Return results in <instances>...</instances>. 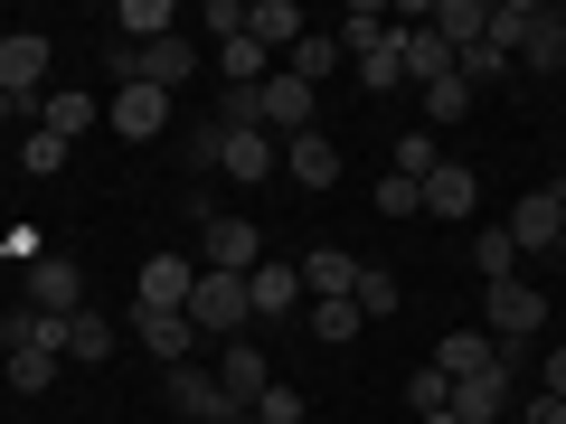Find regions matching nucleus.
<instances>
[{
  "mask_svg": "<svg viewBox=\"0 0 566 424\" xmlns=\"http://www.w3.org/2000/svg\"><path fill=\"white\" fill-rule=\"evenodd\" d=\"M283 180H293V189H331V180H340V141H331V132L283 141Z\"/></svg>",
  "mask_w": 566,
  "mask_h": 424,
  "instance_id": "nucleus-13",
  "label": "nucleus"
},
{
  "mask_svg": "<svg viewBox=\"0 0 566 424\" xmlns=\"http://www.w3.org/2000/svg\"><path fill=\"white\" fill-rule=\"evenodd\" d=\"M359 85H368V95H397V85H406V47H397V29H387V39L359 57Z\"/></svg>",
  "mask_w": 566,
  "mask_h": 424,
  "instance_id": "nucleus-30",
  "label": "nucleus"
},
{
  "mask_svg": "<svg viewBox=\"0 0 566 424\" xmlns=\"http://www.w3.org/2000/svg\"><path fill=\"white\" fill-rule=\"evenodd\" d=\"M245 321H255V303H245V274H208L189 283V330H227V340H245Z\"/></svg>",
  "mask_w": 566,
  "mask_h": 424,
  "instance_id": "nucleus-3",
  "label": "nucleus"
},
{
  "mask_svg": "<svg viewBox=\"0 0 566 424\" xmlns=\"http://www.w3.org/2000/svg\"><path fill=\"white\" fill-rule=\"evenodd\" d=\"M520 57L538 66V76H557V66H566V10H538V29H528Z\"/></svg>",
  "mask_w": 566,
  "mask_h": 424,
  "instance_id": "nucleus-31",
  "label": "nucleus"
},
{
  "mask_svg": "<svg viewBox=\"0 0 566 424\" xmlns=\"http://www.w3.org/2000/svg\"><path fill=\"white\" fill-rule=\"evenodd\" d=\"M104 123H114V132L123 141H151V132H161V123H170V95H161V85H114V95H104Z\"/></svg>",
  "mask_w": 566,
  "mask_h": 424,
  "instance_id": "nucleus-6",
  "label": "nucleus"
},
{
  "mask_svg": "<svg viewBox=\"0 0 566 424\" xmlns=\"http://www.w3.org/2000/svg\"><path fill=\"white\" fill-rule=\"evenodd\" d=\"M245 39L274 47V57H293V39H303V10H293V0H245Z\"/></svg>",
  "mask_w": 566,
  "mask_h": 424,
  "instance_id": "nucleus-21",
  "label": "nucleus"
},
{
  "mask_svg": "<svg viewBox=\"0 0 566 424\" xmlns=\"http://www.w3.org/2000/svg\"><path fill=\"white\" fill-rule=\"evenodd\" d=\"M133 76H142V85H161V95H180V85L199 76V39H161V47H142Z\"/></svg>",
  "mask_w": 566,
  "mask_h": 424,
  "instance_id": "nucleus-15",
  "label": "nucleus"
},
{
  "mask_svg": "<svg viewBox=\"0 0 566 424\" xmlns=\"http://www.w3.org/2000/svg\"><path fill=\"white\" fill-rule=\"evenodd\" d=\"M397 47H406V76H416V85H444L453 76V47L434 39V29H397Z\"/></svg>",
  "mask_w": 566,
  "mask_h": 424,
  "instance_id": "nucleus-27",
  "label": "nucleus"
},
{
  "mask_svg": "<svg viewBox=\"0 0 566 424\" xmlns=\"http://www.w3.org/2000/svg\"><path fill=\"white\" fill-rule=\"evenodd\" d=\"M538 396H566V340H557V349L538 359Z\"/></svg>",
  "mask_w": 566,
  "mask_h": 424,
  "instance_id": "nucleus-42",
  "label": "nucleus"
},
{
  "mask_svg": "<svg viewBox=\"0 0 566 424\" xmlns=\"http://www.w3.org/2000/svg\"><path fill=\"white\" fill-rule=\"evenodd\" d=\"M303 293H312V303H349V293H359V255L312 245V255H303Z\"/></svg>",
  "mask_w": 566,
  "mask_h": 424,
  "instance_id": "nucleus-14",
  "label": "nucleus"
},
{
  "mask_svg": "<svg viewBox=\"0 0 566 424\" xmlns=\"http://www.w3.org/2000/svg\"><path fill=\"white\" fill-rule=\"evenodd\" d=\"M245 415H255V424H303V386H283V378H274L255 405H245Z\"/></svg>",
  "mask_w": 566,
  "mask_h": 424,
  "instance_id": "nucleus-34",
  "label": "nucleus"
},
{
  "mask_svg": "<svg viewBox=\"0 0 566 424\" xmlns=\"http://www.w3.org/2000/svg\"><path fill=\"white\" fill-rule=\"evenodd\" d=\"M331 66H340V39H331V29H303V39H293V57H283V76H303L312 95H322Z\"/></svg>",
  "mask_w": 566,
  "mask_h": 424,
  "instance_id": "nucleus-25",
  "label": "nucleus"
},
{
  "mask_svg": "<svg viewBox=\"0 0 566 424\" xmlns=\"http://www.w3.org/2000/svg\"><path fill=\"white\" fill-rule=\"evenodd\" d=\"M312 340H359V303H312Z\"/></svg>",
  "mask_w": 566,
  "mask_h": 424,
  "instance_id": "nucleus-35",
  "label": "nucleus"
},
{
  "mask_svg": "<svg viewBox=\"0 0 566 424\" xmlns=\"http://www.w3.org/2000/svg\"><path fill=\"white\" fill-rule=\"evenodd\" d=\"M501 66H510V47H491V39H482V47H463V57H453V76H463L472 95H482V85L501 76Z\"/></svg>",
  "mask_w": 566,
  "mask_h": 424,
  "instance_id": "nucleus-36",
  "label": "nucleus"
},
{
  "mask_svg": "<svg viewBox=\"0 0 566 424\" xmlns=\"http://www.w3.org/2000/svg\"><path fill=\"white\" fill-rule=\"evenodd\" d=\"M218 66H227V95H255V85L274 76V47H255V39H227V47H218Z\"/></svg>",
  "mask_w": 566,
  "mask_h": 424,
  "instance_id": "nucleus-28",
  "label": "nucleus"
},
{
  "mask_svg": "<svg viewBox=\"0 0 566 424\" xmlns=\"http://www.w3.org/2000/svg\"><path fill=\"white\" fill-rule=\"evenodd\" d=\"M434 368H444V378H482V368H501V340H491V330H444V340H434Z\"/></svg>",
  "mask_w": 566,
  "mask_h": 424,
  "instance_id": "nucleus-20",
  "label": "nucleus"
},
{
  "mask_svg": "<svg viewBox=\"0 0 566 424\" xmlns=\"http://www.w3.org/2000/svg\"><path fill=\"white\" fill-rule=\"evenodd\" d=\"M453 415L463 424H501L510 415V359L482 368V378H453Z\"/></svg>",
  "mask_w": 566,
  "mask_h": 424,
  "instance_id": "nucleus-12",
  "label": "nucleus"
},
{
  "mask_svg": "<svg viewBox=\"0 0 566 424\" xmlns=\"http://www.w3.org/2000/svg\"><path fill=\"white\" fill-rule=\"evenodd\" d=\"M114 29H123L133 47H161V39H180V10H170V0H123Z\"/></svg>",
  "mask_w": 566,
  "mask_h": 424,
  "instance_id": "nucleus-24",
  "label": "nucleus"
},
{
  "mask_svg": "<svg viewBox=\"0 0 566 424\" xmlns=\"http://www.w3.org/2000/svg\"><path fill=\"white\" fill-rule=\"evenodd\" d=\"M557 255H566V226H557Z\"/></svg>",
  "mask_w": 566,
  "mask_h": 424,
  "instance_id": "nucleus-46",
  "label": "nucleus"
},
{
  "mask_svg": "<svg viewBox=\"0 0 566 424\" xmlns=\"http://www.w3.org/2000/svg\"><path fill=\"white\" fill-rule=\"evenodd\" d=\"M482 330L501 340V359H510L520 340H538V330H547V293H538V283H520V274L491 283V293H482Z\"/></svg>",
  "mask_w": 566,
  "mask_h": 424,
  "instance_id": "nucleus-1",
  "label": "nucleus"
},
{
  "mask_svg": "<svg viewBox=\"0 0 566 424\" xmlns=\"http://www.w3.org/2000/svg\"><path fill=\"white\" fill-rule=\"evenodd\" d=\"M255 132H274V141H303V132H322V95H312L303 76H264L255 85Z\"/></svg>",
  "mask_w": 566,
  "mask_h": 424,
  "instance_id": "nucleus-2",
  "label": "nucleus"
},
{
  "mask_svg": "<svg viewBox=\"0 0 566 424\" xmlns=\"http://www.w3.org/2000/svg\"><path fill=\"white\" fill-rule=\"evenodd\" d=\"M218 386H227L237 405H255L264 386H274V368H264V349H255V340H227V359H218Z\"/></svg>",
  "mask_w": 566,
  "mask_h": 424,
  "instance_id": "nucleus-22",
  "label": "nucleus"
},
{
  "mask_svg": "<svg viewBox=\"0 0 566 424\" xmlns=\"http://www.w3.org/2000/svg\"><path fill=\"white\" fill-rule=\"evenodd\" d=\"M434 39L463 57V47H482L491 39V0H434Z\"/></svg>",
  "mask_w": 566,
  "mask_h": 424,
  "instance_id": "nucleus-23",
  "label": "nucleus"
},
{
  "mask_svg": "<svg viewBox=\"0 0 566 424\" xmlns=\"http://www.w3.org/2000/svg\"><path fill=\"white\" fill-rule=\"evenodd\" d=\"M0 95H10V104H39L48 95V39H39V29H10V39H0Z\"/></svg>",
  "mask_w": 566,
  "mask_h": 424,
  "instance_id": "nucleus-5",
  "label": "nucleus"
},
{
  "mask_svg": "<svg viewBox=\"0 0 566 424\" xmlns=\"http://www.w3.org/2000/svg\"><path fill=\"white\" fill-rule=\"evenodd\" d=\"M406 405H416V415H444V405H453V378H444V368H416V378H406Z\"/></svg>",
  "mask_w": 566,
  "mask_h": 424,
  "instance_id": "nucleus-33",
  "label": "nucleus"
},
{
  "mask_svg": "<svg viewBox=\"0 0 566 424\" xmlns=\"http://www.w3.org/2000/svg\"><path fill=\"white\" fill-rule=\"evenodd\" d=\"M161 396L180 405L189 424H237V415H245V405H237V396H227V386H218V368H199V359L161 368Z\"/></svg>",
  "mask_w": 566,
  "mask_h": 424,
  "instance_id": "nucleus-4",
  "label": "nucleus"
},
{
  "mask_svg": "<svg viewBox=\"0 0 566 424\" xmlns=\"http://www.w3.org/2000/svg\"><path fill=\"white\" fill-rule=\"evenodd\" d=\"M520 424H566V396H528V405H520Z\"/></svg>",
  "mask_w": 566,
  "mask_h": 424,
  "instance_id": "nucleus-43",
  "label": "nucleus"
},
{
  "mask_svg": "<svg viewBox=\"0 0 566 424\" xmlns=\"http://www.w3.org/2000/svg\"><path fill=\"white\" fill-rule=\"evenodd\" d=\"M245 303H255V321H293V311H303V264L264 255L255 274H245Z\"/></svg>",
  "mask_w": 566,
  "mask_h": 424,
  "instance_id": "nucleus-9",
  "label": "nucleus"
},
{
  "mask_svg": "<svg viewBox=\"0 0 566 424\" xmlns=\"http://www.w3.org/2000/svg\"><path fill=\"white\" fill-rule=\"evenodd\" d=\"M57 349H66L76 368H104V359H114V321H104L95 303H85V311H66V321H57Z\"/></svg>",
  "mask_w": 566,
  "mask_h": 424,
  "instance_id": "nucleus-16",
  "label": "nucleus"
},
{
  "mask_svg": "<svg viewBox=\"0 0 566 424\" xmlns=\"http://www.w3.org/2000/svg\"><path fill=\"white\" fill-rule=\"evenodd\" d=\"M264 264V236L245 218H208V274H255Z\"/></svg>",
  "mask_w": 566,
  "mask_h": 424,
  "instance_id": "nucleus-11",
  "label": "nucleus"
},
{
  "mask_svg": "<svg viewBox=\"0 0 566 424\" xmlns=\"http://www.w3.org/2000/svg\"><path fill=\"white\" fill-rule=\"evenodd\" d=\"M57 161H66V141H57V132H29V151H20V170H29V180H48Z\"/></svg>",
  "mask_w": 566,
  "mask_h": 424,
  "instance_id": "nucleus-40",
  "label": "nucleus"
},
{
  "mask_svg": "<svg viewBox=\"0 0 566 424\" xmlns=\"http://www.w3.org/2000/svg\"><path fill=\"white\" fill-rule=\"evenodd\" d=\"M189 283H199V264L151 255V264H142V311H189Z\"/></svg>",
  "mask_w": 566,
  "mask_h": 424,
  "instance_id": "nucleus-17",
  "label": "nucleus"
},
{
  "mask_svg": "<svg viewBox=\"0 0 566 424\" xmlns=\"http://www.w3.org/2000/svg\"><path fill=\"white\" fill-rule=\"evenodd\" d=\"M218 170H227V180H274L283 141L274 132H218Z\"/></svg>",
  "mask_w": 566,
  "mask_h": 424,
  "instance_id": "nucleus-10",
  "label": "nucleus"
},
{
  "mask_svg": "<svg viewBox=\"0 0 566 424\" xmlns=\"http://www.w3.org/2000/svg\"><path fill=\"white\" fill-rule=\"evenodd\" d=\"M29 114H39V132H57V141H76L85 123H104V104H95V95H39V104H29Z\"/></svg>",
  "mask_w": 566,
  "mask_h": 424,
  "instance_id": "nucleus-26",
  "label": "nucleus"
},
{
  "mask_svg": "<svg viewBox=\"0 0 566 424\" xmlns=\"http://www.w3.org/2000/svg\"><path fill=\"white\" fill-rule=\"evenodd\" d=\"M424 114H434V123H463V114H472V85H463V76L424 85Z\"/></svg>",
  "mask_w": 566,
  "mask_h": 424,
  "instance_id": "nucleus-38",
  "label": "nucleus"
},
{
  "mask_svg": "<svg viewBox=\"0 0 566 424\" xmlns=\"http://www.w3.org/2000/svg\"><path fill=\"white\" fill-rule=\"evenodd\" d=\"M472 264H482V283H510V264H520V245H510V226H491V236H472Z\"/></svg>",
  "mask_w": 566,
  "mask_h": 424,
  "instance_id": "nucleus-32",
  "label": "nucleus"
},
{
  "mask_svg": "<svg viewBox=\"0 0 566 424\" xmlns=\"http://www.w3.org/2000/svg\"><path fill=\"white\" fill-rule=\"evenodd\" d=\"M349 303H359V321H387V311L406 303V283L387 274V264H359V293H349Z\"/></svg>",
  "mask_w": 566,
  "mask_h": 424,
  "instance_id": "nucleus-29",
  "label": "nucleus"
},
{
  "mask_svg": "<svg viewBox=\"0 0 566 424\" xmlns=\"http://www.w3.org/2000/svg\"><path fill=\"white\" fill-rule=\"evenodd\" d=\"M557 199H566V180H557Z\"/></svg>",
  "mask_w": 566,
  "mask_h": 424,
  "instance_id": "nucleus-47",
  "label": "nucleus"
},
{
  "mask_svg": "<svg viewBox=\"0 0 566 424\" xmlns=\"http://www.w3.org/2000/svg\"><path fill=\"white\" fill-rule=\"evenodd\" d=\"M10 114H20V104H10V95H0V123H10Z\"/></svg>",
  "mask_w": 566,
  "mask_h": 424,
  "instance_id": "nucleus-45",
  "label": "nucleus"
},
{
  "mask_svg": "<svg viewBox=\"0 0 566 424\" xmlns=\"http://www.w3.org/2000/svg\"><path fill=\"white\" fill-rule=\"evenodd\" d=\"M424 208H434V218H472V208H482V170L434 161V180H424Z\"/></svg>",
  "mask_w": 566,
  "mask_h": 424,
  "instance_id": "nucleus-18",
  "label": "nucleus"
},
{
  "mask_svg": "<svg viewBox=\"0 0 566 424\" xmlns=\"http://www.w3.org/2000/svg\"><path fill=\"white\" fill-rule=\"evenodd\" d=\"M29 311H48V321L85 311V274H76L66 255H29Z\"/></svg>",
  "mask_w": 566,
  "mask_h": 424,
  "instance_id": "nucleus-7",
  "label": "nucleus"
},
{
  "mask_svg": "<svg viewBox=\"0 0 566 424\" xmlns=\"http://www.w3.org/2000/svg\"><path fill=\"white\" fill-rule=\"evenodd\" d=\"M416 208H424V180L387 170V180H378V218H416Z\"/></svg>",
  "mask_w": 566,
  "mask_h": 424,
  "instance_id": "nucleus-37",
  "label": "nucleus"
},
{
  "mask_svg": "<svg viewBox=\"0 0 566 424\" xmlns=\"http://www.w3.org/2000/svg\"><path fill=\"white\" fill-rule=\"evenodd\" d=\"M133 340L151 349V359H161V368H180L199 330H189V311H133Z\"/></svg>",
  "mask_w": 566,
  "mask_h": 424,
  "instance_id": "nucleus-19",
  "label": "nucleus"
},
{
  "mask_svg": "<svg viewBox=\"0 0 566 424\" xmlns=\"http://www.w3.org/2000/svg\"><path fill=\"white\" fill-rule=\"evenodd\" d=\"M397 170H406V180H434V132H406L397 141Z\"/></svg>",
  "mask_w": 566,
  "mask_h": 424,
  "instance_id": "nucleus-39",
  "label": "nucleus"
},
{
  "mask_svg": "<svg viewBox=\"0 0 566 424\" xmlns=\"http://www.w3.org/2000/svg\"><path fill=\"white\" fill-rule=\"evenodd\" d=\"M416 424H463V415H453V405H444V415H416Z\"/></svg>",
  "mask_w": 566,
  "mask_h": 424,
  "instance_id": "nucleus-44",
  "label": "nucleus"
},
{
  "mask_svg": "<svg viewBox=\"0 0 566 424\" xmlns=\"http://www.w3.org/2000/svg\"><path fill=\"white\" fill-rule=\"evenodd\" d=\"M208 39H218V47L245 39V0H208Z\"/></svg>",
  "mask_w": 566,
  "mask_h": 424,
  "instance_id": "nucleus-41",
  "label": "nucleus"
},
{
  "mask_svg": "<svg viewBox=\"0 0 566 424\" xmlns=\"http://www.w3.org/2000/svg\"><path fill=\"white\" fill-rule=\"evenodd\" d=\"M557 226H566L557 189H528V199L510 208V245H520V255H557Z\"/></svg>",
  "mask_w": 566,
  "mask_h": 424,
  "instance_id": "nucleus-8",
  "label": "nucleus"
}]
</instances>
